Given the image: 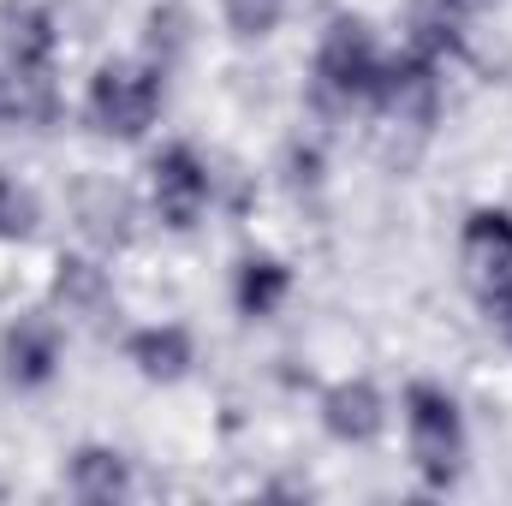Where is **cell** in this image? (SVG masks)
Segmentation results:
<instances>
[{"mask_svg":"<svg viewBox=\"0 0 512 506\" xmlns=\"http://www.w3.org/2000/svg\"><path fill=\"white\" fill-rule=\"evenodd\" d=\"M459 262L471 268V280H495L512 268V209L495 203H477L465 221H459Z\"/></svg>","mask_w":512,"mask_h":506,"instance_id":"15","label":"cell"},{"mask_svg":"<svg viewBox=\"0 0 512 506\" xmlns=\"http://www.w3.org/2000/svg\"><path fill=\"white\" fill-rule=\"evenodd\" d=\"M143 197H149V215H155L167 233H197V227L215 215V203H221V173H215V161H209L197 143L173 137V143H161V149L149 155V167H143Z\"/></svg>","mask_w":512,"mask_h":506,"instance_id":"4","label":"cell"},{"mask_svg":"<svg viewBox=\"0 0 512 506\" xmlns=\"http://www.w3.org/2000/svg\"><path fill=\"white\" fill-rule=\"evenodd\" d=\"M459 6H465V12H471V18H477V12H483V6H489V0H459Z\"/></svg>","mask_w":512,"mask_h":506,"instance_id":"22","label":"cell"},{"mask_svg":"<svg viewBox=\"0 0 512 506\" xmlns=\"http://www.w3.org/2000/svg\"><path fill=\"white\" fill-rule=\"evenodd\" d=\"M280 179H286L292 197H316L328 185V149H322V137H292L286 155H280Z\"/></svg>","mask_w":512,"mask_h":506,"instance_id":"17","label":"cell"},{"mask_svg":"<svg viewBox=\"0 0 512 506\" xmlns=\"http://www.w3.org/2000/svg\"><path fill=\"white\" fill-rule=\"evenodd\" d=\"M36 221H42L36 191H30L18 173H6V167H0V245H24V239L36 233Z\"/></svg>","mask_w":512,"mask_h":506,"instance_id":"18","label":"cell"},{"mask_svg":"<svg viewBox=\"0 0 512 506\" xmlns=\"http://www.w3.org/2000/svg\"><path fill=\"white\" fill-rule=\"evenodd\" d=\"M316 423H322V435L334 447H376L387 435V423H393V405L370 376H340L322 387Z\"/></svg>","mask_w":512,"mask_h":506,"instance_id":"7","label":"cell"},{"mask_svg":"<svg viewBox=\"0 0 512 506\" xmlns=\"http://www.w3.org/2000/svg\"><path fill=\"white\" fill-rule=\"evenodd\" d=\"M399 429H405V459H411L417 483L429 495H447L465 477V465H471V429H465L459 393L429 376L405 381V393H399Z\"/></svg>","mask_w":512,"mask_h":506,"instance_id":"1","label":"cell"},{"mask_svg":"<svg viewBox=\"0 0 512 506\" xmlns=\"http://www.w3.org/2000/svg\"><path fill=\"white\" fill-rule=\"evenodd\" d=\"M286 12H292V0H221V24L239 42H268L286 24Z\"/></svg>","mask_w":512,"mask_h":506,"instance_id":"19","label":"cell"},{"mask_svg":"<svg viewBox=\"0 0 512 506\" xmlns=\"http://www.w3.org/2000/svg\"><path fill=\"white\" fill-rule=\"evenodd\" d=\"M0 60L18 78L60 72V18L42 0H6L0 6Z\"/></svg>","mask_w":512,"mask_h":506,"instance_id":"9","label":"cell"},{"mask_svg":"<svg viewBox=\"0 0 512 506\" xmlns=\"http://www.w3.org/2000/svg\"><path fill=\"white\" fill-rule=\"evenodd\" d=\"M191 42H197V18H191L179 0H155V6L143 12V42H137V54L155 60L161 72H179L185 54H191Z\"/></svg>","mask_w":512,"mask_h":506,"instance_id":"16","label":"cell"},{"mask_svg":"<svg viewBox=\"0 0 512 506\" xmlns=\"http://www.w3.org/2000/svg\"><path fill=\"white\" fill-rule=\"evenodd\" d=\"M292 292H298V274H292L286 256L245 251L233 262V310H239L245 322H274V316L292 304Z\"/></svg>","mask_w":512,"mask_h":506,"instance_id":"13","label":"cell"},{"mask_svg":"<svg viewBox=\"0 0 512 506\" xmlns=\"http://www.w3.org/2000/svg\"><path fill=\"white\" fill-rule=\"evenodd\" d=\"M72 221H78V239L96 256H114L131 245L137 233V197L114 179H78L72 191Z\"/></svg>","mask_w":512,"mask_h":506,"instance_id":"10","label":"cell"},{"mask_svg":"<svg viewBox=\"0 0 512 506\" xmlns=\"http://www.w3.org/2000/svg\"><path fill=\"white\" fill-rule=\"evenodd\" d=\"M0 131H30V84L0 60Z\"/></svg>","mask_w":512,"mask_h":506,"instance_id":"20","label":"cell"},{"mask_svg":"<svg viewBox=\"0 0 512 506\" xmlns=\"http://www.w3.org/2000/svg\"><path fill=\"white\" fill-rule=\"evenodd\" d=\"M477 304H483V316H489V322H495V328L512 340V268L477 286Z\"/></svg>","mask_w":512,"mask_h":506,"instance_id":"21","label":"cell"},{"mask_svg":"<svg viewBox=\"0 0 512 506\" xmlns=\"http://www.w3.org/2000/svg\"><path fill=\"white\" fill-rule=\"evenodd\" d=\"M114 274L108 262L90 251V256H60L54 274H48V310L66 322V328H102L114 316Z\"/></svg>","mask_w":512,"mask_h":506,"instance_id":"8","label":"cell"},{"mask_svg":"<svg viewBox=\"0 0 512 506\" xmlns=\"http://www.w3.org/2000/svg\"><path fill=\"white\" fill-rule=\"evenodd\" d=\"M405 48L435 60V66H453L471 48V12L459 0H411L405 6Z\"/></svg>","mask_w":512,"mask_h":506,"instance_id":"14","label":"cell"},{"mask_svg":"<svg viewBox=\"0 0 512 506\" xmlns=\"http://www.w3.org/2000/svg\"><path fill=\"white\" fill-rule=\"evenodd\" d=\"M441 102H447V66L411 54L405 42L387 48L382 72H376V90H370V114L399 131H429L441 120Z\"/></svg>","mask_w":512,"mask_h":506,"instance_id":"5","label":"cell"},{"mask_svg":"<svg viewBox=\"0 0 512 506\" xmlns=\"http://www.w3.org/2000/svg\"><path fill=\"white\" fill-rule=\"evenodd\" d=\"M66 370V322L54 310H24L0 334V381L12 393H42Z\"/></svg>","mask_w":512,"mask_h":506,"instance_id":"6","label":"cell"},{"mask_svg":"<svg viewBox=\"0 0 512 506\" xmlns=\"http://www.w3.org/2000/svg\"><path fill=\"white\" fill-rule=\"evenodd\" d=\"M387 48L376 36V24L364 12H334L310 48V108L328 114V120H346L358 108H370V90H376V72H382Z\"/></svg>","mask_w":512,"mask_h":506,"instance_id":"2","label":"cell"},{"mask_svg":"<svg viewBox=\"0 0 512 506\" xmlns=\"http://www.w3.org/2000/svg\"><path fill=\"white\" fill-rule=\"evenodd\" d=\"M167 78L155 60L143 54H114L84 78V126L108 143H143L149 131L161 126L167 108Z\"/></svg>","mask_w":512,"mask_h":506,"instance_id":"3","label":"cell"},{"mask_svg":"<svg viewBox=\"0 0 512 506\" xmlns=\"http://www.w3.org/2000/svg\"><path fill=\"white\" fill-rule=\"evenodd\" d=\"M66 495L84 506H114L137 495V471L114 441H84L66 459Z\"/></svg>","mask_w":512,"mask_h":506,"instance_id":"12","label":"cell"},{"mask_svg":"<svg viewBox=\"0 0 512 506\" xmlns=\"http://www.w3.org/2000/svg\"><path fill=\"white\" fill-rule=\"evenodd\" d=\"M126 364L149 387H179V381L197 370V334L185 322H143L126 334Z\"/></svg>","mask_w":512,"mask_h":506,"instance_id":"11","label":"cell"}]
</instances>
